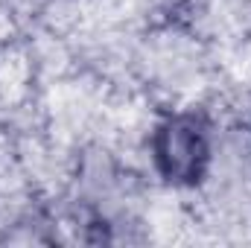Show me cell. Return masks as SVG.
<instances>
[{
  "instance_id": "obj_1",
  "label": "cell",
  "mask_w": 251,
  "mask_h": 248,
  "mask_svg": "<svg viewBox=\"0 0 251 248\" xmlns=\"http://www.w3.org/2000/svg\"><path fill=\"white\" fill-rule=\"evenodd\" d=\"M155 164L167 181L196 184L204 175L210 146H207V125L196 114H178L155 131Z\"/></svg>"
}]
</instances>
